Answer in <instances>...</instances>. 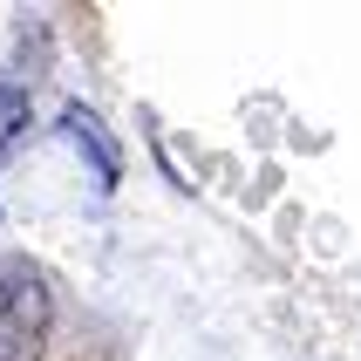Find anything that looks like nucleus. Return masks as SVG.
I'll return each instance as SVG.
<instances>
[{"instance_id":"f03ea898","label":"nucleus","mask_w":361,"mask_h":361,"mask_svg":"<svg viewBox=\"0 0 361 361\" xmlns=\"http://www.w3.org/2000/svg\"><path fill=\"white\" fill-rule=\"evenodd\" d=\"M20 123H27V96H20L14 82H0V150L20 137Z\"/></svg>"},{"instance_id":"f257e3e1","label":"nucleus","mask_w":361,"mask_h":361,"mask_svg":"<svg viewBox=\"0 0 361 361\" xmlns=\"http://www.w3.org/2000/svg\"><path fill=\"white\" fill-rule=\"evenodd\" d=\"M48 321H55L48 280L35 266H0V361H41Z\"/></svg>"}]
</instances>
